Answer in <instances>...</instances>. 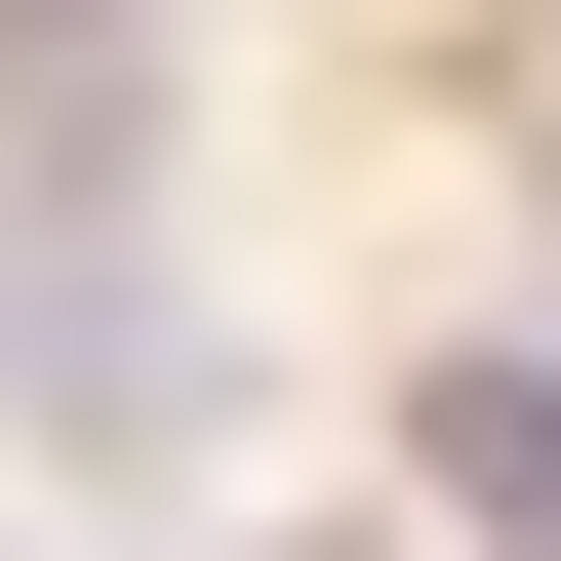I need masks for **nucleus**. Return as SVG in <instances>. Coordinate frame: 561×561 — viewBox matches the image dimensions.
Listing matches in <instances>:
<instances>
[{"label": "nucleus", "instance_id": "nucleus-1", "mask_svg": "<svg viewBox=\"0 0 561 561\" xmlns=\"http://www.w3.org/2000/svg\"><path fill=\"white\" fill-rule=\"evenodd\" d=\"M0 442H81V481L201 442V321H161V241H121V201H0Z\"/></svg>", "mask_w": 561, "mask_h": 561}, {"label": "nucleus", "instance_id": "nucleus-2", "mask_svg": "<svg viewBox=\"0 0 561 561\" xmlns=\"http://www.w3.org/2000/svg\"><path fill=\"white\" fill-rule=\"evenodd\" d=\"M401 442H442V522H561V321H481V362L401 401Z\"/></svg>", "mask_w": 561, "mask_h": 561}, {"label": "nucleus", "instance_id": "nucleus-3", "mask_svg": "<svg viewBox=\"0 0 561 561\" xmlns=\"http://www.w3.org/2000/svg\"><path fill=\"white\" fill-rule=\"evenodd\" d=\"M0 41H161V0H0Z\"/></svg>", "mask_w": 561, "mask_h": 561}, {"label": "nucleus", "instance_id": "nucleus-4", "mask_svg": "<svg viewBox=\"0 0 561 561\" xmlns=\"http://www.w3.org/2000/svg\"><path fill=\"white\" fill-rule=\"evenodd\" d=\"M321 561H362V522H321Z\"/></svg>", "mask_w": 561, "mask_h": 561}, {"label": "nucleus", "instance_id": "nucleus-5", "mask_svg": "<svg viewBox=\"0 0 561 561\" xmlns=\"http://www.w3.org/2000/svg\"><path fill=\"white\" fill-rule=\"evenodd\" d=\"M522 561H561V522H522Z\"/></svg>", "mask_w": 561, "mask_h": 561}]
</instances>
